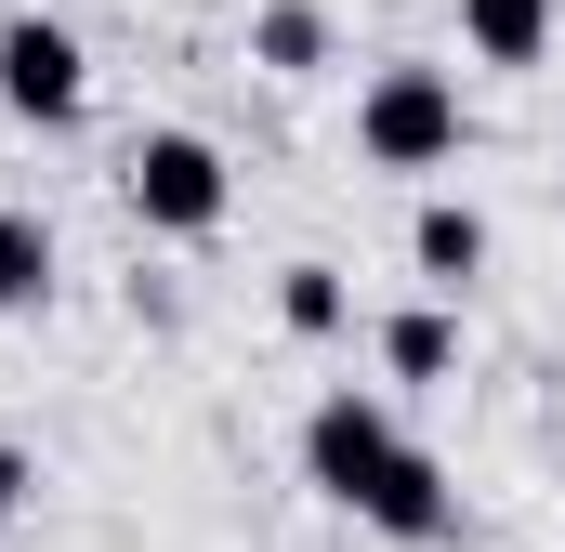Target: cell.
<instances>
[{
  "instance_id": "obj_1",
  "label": "cell",
  "mask_w": 565,
  "mask_h": 552,
  "mask_svg": "<svg viewBox=\"0 0 565 552\" xmlns=\"http://www.w3.org/2000/svg\"><path fill=\"white\" fill-rule=\"evenodd\" d=\"M302 487H316L329 513H355L369 540H395V552H447L460 540L447 460H434L382 395H355V382H329V395L302 408Z\"/></svg>"
},
{
  "instance_id": "obj_2",
  "label": "cell",
  "mask_w": 565,
  "mask_h": 552,
  "mask_svg": "<svg viewBox=\"0 0 565 552\" xmlns=\"http://www.w3.org/2000/svg\"><path fill=\"white\" fill-rule=\"evenodd\" d=\"M460 145H473L460 66L395 53V66H369V79H355V158H369V171H460Z\"/></svg>"
},
{
  "instance_id": "obj_3",
  "label": "cell",
  "mask_w": 565,
  "mask_h": 552,
  "mask_svg": "<svg viewBox=\"0 0 565 552\" xmlns=\"http://www.w3.org/2000/svg\"><path fill=\"white\" fill-rule=\"evenodd\" d=\"M119 211H132L145 237H224V211H237V171H224V145H211V132L158 119V132L119 145Z\"/></svg>"
},
{
  "instance_id": "obj_4",
  "label": "cell",
  "mask_w": 565,
  "mask_h": 552,
  "mask_svg": "<svg viewBox=\"0 0 565 552\" xmlns=\"http://www.w3.org/2000/svg\"><path fill=\"white\" fill-rule=\"evenodd\" d=\"M0 119H26V132L93 119V40L66 13H0Z\"/></svg>"
},
{
  "instance_id": "obj_5",
  "label": "cell",
  "mask_w": 565,
  "mask_h": 552,
  "mask_svg": "<svg viewBox=\"0 0 565 552\" xmlns=\"http://www.w3.org/2000/svg\"><path fill=\"white\" fill-rule=\"evenodd\" d=\"M487 251H500V237H487L473 198H422V211H408V264H422V289H447V302L487 276Z\"/></svg>"
},
{
  "instance_id": "obj_6",
  "label": "cell",
  "mask_w": 565,
  "mask_h": 552,
  "mask_svg": "<svg viewBox=\"0 0 565 552\" xmlns=\"http://www.w3.org/2000/svg\"><path fill=\"white\" fill-rule=\"evenodd\" d=\"M553 26H565V0H460V53L500 66V79H526L553 53Z\"/></svg>"
},
{
  "instance_id": "obj_7",
  "label": "cell",
  "mask_w": 565,
  "mask_h": 552,
  "mask_svg": "<svg viewBox=\"0 0 565 552\" xmlns=\"http://www.w3.org/2000/svg\"><path fill=\"white\" fill-rule=\"evenodd\" d=\"M329 53H342V13H329V0H264V13H250V66H264V79H316Z\"/></svg>"
},
{
  "instance_id": "obj_8",
  "label": "cell",
  "mask_w": 565,
  "mask_h": 552,
  "mask_svg": "<svg viewBox=\"0 0 565 552\" xmlns=\"http://www.w3.org/2000/svg\"><path fill=\"white\" fill-rule=\"evenodd\" d=\"M382 369H395V382H460V316H447V289H422V302L382 316Z\"/></svg>"
},
{
  "instance_id": "obj_9",
  "label": "cell",
  "mask_w": 565,
  "mask_h": 552,
  "mask_svg": "<svg viewBox=\"0 0 565 552\" xmlns=\"http://www.w3.org/2000/svg\"><path fill=\"white\" fill-rule=\"evenodd\" d=\"M53 224L26 211V198H0V316H53Z\"/></svg>"
},
{
  "instance_id": "obj_10",
  "label": "cell",
  "mask_w": 565,
  "mask_h": 552,
  "mask_svg": "<svg viewBox=\"0 0 565 552\" xmlns=\"http://www.w3.org/2000/svg\"><path fill=\"white\" fill-rule=\"evenodd\" d=\"M277 329H289V342H342V329H355L342 264H277Z\"/></svg>"
},
{
  "instance_id": "obj_11",
  "label": "cell",
  "mask_w": 565,
  "mask_h": 552,
  "mask_svg": "<svg viewBox=\"0 0 565 552\" xmlns=\"http://www.w3.org/2000/svg\"><path fill=\"white\" fill-rule=\"evenodd\" d=\"M26 500H40V460H26V447H13V434H0V540H13V527H26Z\"/></svg>"
}]
</instances>
